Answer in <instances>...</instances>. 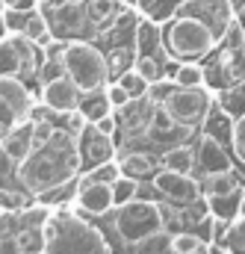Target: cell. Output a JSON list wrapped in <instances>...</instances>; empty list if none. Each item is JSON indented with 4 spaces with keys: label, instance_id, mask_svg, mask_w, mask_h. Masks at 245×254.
I'll use <instances>...</instances> for the list:
<instances>
[{
    "label": "cell",
    "instance_id": "obj_12",
    "mask_svg": "<svg viewBox=\"0 0 245 254\" xmlns=\"http://www.w3.org/2000/svg\"><path fill=\"white\" fill-rule=\"evenodd\" d=\"M12 45H15L18 60H21V74H27V77L39 74V68L45 65V48H42L39 42L27 39L24 33H15V36H12Z\"/></svg>",
    "mask_w": 245,
    "mask_h": 254
},
{
    "label": "cell",
    "instance_id": "obj_49",
    "mask_svg": "<svg viewBox=\"0 0 245 254\" xmlns=\"http://www.w3.org/2000/svg\"><path fill=\"white\" fill-rule=\"evenodd\" d=\"M222 254H234V252H222Z\"/></svg>",
    "mask_w": 245,
    "mask_h": 254
},
{
    "label": "cell",
    "instance_id": "obj_27",
    "mask_svg": "<svg viewBox=\"0 0 245 254\" xmlns=\"http://www.w3.org/2000/svg\"><path fill=\"white\" fill-rule=\"evenodd\" d=\"M119 83L127 89L130 98H145V92H148V80H145L136 68H127L122 77H119Z\"/></svg>",
    "mask_w": 245,
    "mask_h": 254
},
{
    "label": "cell",
    "instance_id": "obj_9",
    "mask_svg": "<svg viewBox=\"0 0 245 254\" xmlns=\"http://www.w3.org/2000/svg\"><path fill=\"white\" fill-rule=\"evenodd\" d=\"M195 169H201L204 175L207 172H219V169H231V160L225 154V145L213 136V133H204L198 139V148H195Z\"/></svg>",
    "mask_w": 245,
    "mask_h": 254
},
{
    "label": "cell",
    "instance_id": "obj_17",
    "mask_svg": "<svg viewBox=\"0 0 245 254\" xmlns=\"http://www.w3.org/2000/svg\"><path fill=\"white\" fill-rule=\"evenodd\" d=\"M243 190L240 178L234 169H219V172H207V178L201 181V192L204 195H228V192Z\"/></svg>",
    "mask_w": 245,
    "mask_h": 254
},
{
    "label": "cell",
    "instance_id": "obj_25",
    "mask_svg": "<svg viewBox=\"0 0 245 254\" xmlns=\"http://www.w3.org/2000/svg\"><path fill=\"white\" fill-rule=\"evenodd\" d=\"M148 127H151V133H154V136H175V133H178L184 125H178V122H175V119H172V116H169L160 104H157V107L151 110Z\"/></svg>",
    "mask_w": 245,
    "mask_h": 254
},
{
    "label": "cell",
    "instance_id": "obj_24",
    "mask_svg": "<svg viewBox=\"0 0 245 254\" xmlns=\"http://www.w3.org/2000/svg\"><path fill=\"white\" fill-rule=\"evenodd\" d=\"M142 190V181H136V178H127V175H119L113 184H110V195H113V207H122L127 204L130 198H136Z\"/></svg>",
    "mask_w": 245,
    "mask_h": 254
},
{
    "label": "cell",
    "instance_id": "obj_34",
    "mask_svg": "<svg viewBox=\"0 0 245 254\" xmlns=\"http://www.w3.org/2000/svg\"><path fill=\"white\" fill-rule=\"evenodd\" d=\"M148 83H154V80H160L163 77V65H160V60H151V57H136V65H133Z\"/></svg>",
    "mask_w": 245,
    "mask_h": 254
},
{
    "label": "cell",
    "instance_id": "obj_4",
    "mask_svg": "<svg viewBox=\"0 0 245 254\" xmlns=\"http://www.w3.org/2000/svg\"><path fill=\"white\" fill-rule=\"evenodd\" d=\"M116 228H119V237H122L124 243L136 246L142 237H148V234H154V231L163 228L160 207L154 201H139V195H136V198H130L127 204L119 207Z\"/></svg>",
    "mask_w": 245,
    "mask_h": 254
},
{
    "label": "cell",
    "instance_id": "obj_3",
    "mask_svg": "<svg viewBox=\"0 0 245 254\" xmlns=\"http://www.w3.org/2000/svg\"><path fill=\"white\" fill-rule=\"evenodd\" d=\"M62 68H65V77L80 89V92H95V89H104L107 86V57L89 45V42H65V51H62Z\"/></svg>",
    "mask_w": 245,
    "mask_h": 254
},
{
    "label": "cell",
    "instance_id": "obj_33",
    "mask_svg": "<svg viewBox=\"0 0 245 254\" xmlns=\"http://www.w3.org/2000/svg\"><path fill=\"white\" fill-rule=\"evenodd\" d=\"M225 48L228 51H243L245 48V30L240 21H228V27H225Z\"/></svg>",
    "mask_w": 245,
    "mask_h": 254
},
{
    "label": "cell",
    "instance_id": "obj_44",
    "mask_svg": "<svg viewBox=\"0 0 245 254\" xmlns=\"http://www.w3.org/2000/svg\"><path fill=\"white\" fill-rule=\"evenodd\" d=\"M237 219H245V190L240 192V204H237Z\"/></svg>",
    "mask_w": 245,
    "mask_h": 254
},
{
    "label": "cell",
    "instance_id": "obj_43",
    "mask_svg": "<svg viewBox=\"0 0 245 254\" xmlns=\"http://www.w3.org/2000/svg\"><path fill=\"white\" fill-rule=\"evenodd\" d=\"M6 9H27V6H33V0H0Z\"/></svg>",
    "mask_w": 245,
    "mask_h": 254
},
{
    "label": "cell",
    "instance_id": "obj_52",
    "mask_svg": "<svg viewBox=\"0 0 245 254\" xmlns=\"http://www.w3.org/2000/svg\"><path fill=\"white\" fill-rule=\"evenodd\" d=\"M139 3H145V0H139Z\"/></svg>",
    "mask_w": 245,
    "mask_h": 254
},
{
    "label": "cell",
    "instance_id": "obj_15",
    "mask_svg": "<svg viewBox=\"0 0 245 254\" xmlns=\"http://www.w3.org/2000/svg\"><path fill=\"white\" fill-rule=\"evenodd\" d=\"M51 15H54L60 33H77L86 24V6L80 0H60Z\"/></svg>",
    "mask_w": 245,
    "mask_h": 254
},
{
    "label": "cell",
    "instance_id": "obj_38",
    "mask_svg": "<svg viewBox=\"0 0 245 254\" xmlns=\"http://www.w3.org/2000/svg\"><path fill=\"white\" fill-rule=\"evenodd\" d=\"M231 142H234V151L245 160V113H240L237 125L231 127Z\"/></svg>",
    "mask_w": 245,
    "mask_h": 254
},
{
    "label": "cell",
    "instance_id": "obj_13",
    "mask_svg": "<svg viewBox=\"0 0 245 254\" xmlns=\"http://www.w3.org/2000/svg\"><path fill=\"white\" fill-rule=\"evenodd\" d=\"M122 12H124L122 0H89L86 3V21H92L101 33L113 30Z\"/></svg>",
    "mask_w": 245,
    "mask_h": 254
},
{
    "label": "cell",
    "instance_id": "obj_28",
    "mask_svg": "<svg viewBox=\"0 0 245 254\" xmlns=\"http://www.w3.org/2000/svg\"><path fill=\"white\" fill-rule=\"evenodd\" d=\"M21 71V60L15 54L12 39H0V74H18Z\"/></svg>",
    "mask_w": 245,
    "mask_h": 254
},
{
    "label": "cell",
    "instance_id": "obj_2",
    "mask_svg": "<svg viewBox=\"0 0 245 254\" xmlns=\"http://www.w3.org/2000/svg\"><path fill=\"white\" fill-rule=\"evenodd\" d=\"M160 33H163L166 54L181 60V63H198V60L210 57L216 42H219V36H222L204 15H195L192 9H186L184 3L178 6V15Z\"/></svg>",
    "mask_w": 245,
    "mask_h": 254
},
{
    "label": "cell",
    "instance_id": "obj_20",
    "mask_svg": "<svg viewBox=\"0 0 245 254\" xmlns=\"http://www.w3.org/2000/svg\"><path fill=\"white\" fill-rule=\"evenodd\" d=\"M163 169L192 175V169H195V148H189V145H172L163 154Z\"/></svg>",
    "mask_w": 245,
    "mask_h": 254
},
{
    "label": "cell",
    "instance_id": "obj_46",
    "mask_svg": "<svg viewBox=\"0 0 245 254\" xmlns=\"http://www.w3.org/2000/svg\"><path fill=\"white\" fill-rule=\"evenodd\" d=\"M6 33H9V30H6V24H3V18H0V39H6Z\"/></svg>",
    "mask_w": 245,
    "mask_h": 254
},
{
    "label": "cell",
    "instance_id": "obj_41",
    "mask_svg": "<svg viewBox=\"0 0 245 254\" xmlns=\"http://www.w3.org/2000/svg\"><path fill=\"white\" fill-rule=\"evenodd\" d=\"M45 60H62V51H65V42H60V39H48L45 45Z\"/></svg>",
    "mask_w": 245,
    "mask_h": 254
},
{
    "label": "cell",
    "instance_id": "obj_32",
    "mask_svg": "<svg viewBox=\"0 0 245 254\" xmlns=\"http://www.w3.org/2000/svg\"><path fill=\"white\" fill-rule=\"evenodd\" d=\"M201 246V240L189 231H175L172 234V254H189Z\"/></svg>",
    "mask_w": 245,
    "mask_h": 254
},
{
    "label": "cell",
    "instance_id": "obj_30",
    "mask_svg": "<svg viewBox=\"0 0 245 254\" xmlns=\"http://www.w3.org/2000/svg\"><path fill=\"white\" fill-rule=\"evenodd\" d=\"M130 48H116L110 57H107V71H110V77H122L124 71L130 68Z\"/></svg>",
    "mask_w": 245,
    "mask_h": 254
},
{
    "label": "cell",
    "instance_id": "obj_31",
    "mask_svg": "<svg viewBox=\"0 0 245 254\" xmlns=\"http://www.w3.org/2000/svg\"><path fill=\"white\" fill-rule=\"evenodd\" d=\"M175 86H178L175 80H163V77H160V80L148 83V92H145V98H148V101L157 107V104H163V101L172 95V89H175Z\"/></svg>",
    "mask_w": 245,
    "mask_h": 254
},
{
    "label": "cell",
    "instance_id": "obj_23",
    "mask_svg": "<svg viewBox=\"0 0 245 254\" xmlns=\"http://www.w3.org/2000/svg\"><path fill=\"white\" fill-rule=\"evenodd\" d=\"M27 39H33V42H39V45H45L48 39H51V24H48V15L45 12H36V9H30V15H27V21H24V30H21Z\"/></svg>",
    "mask_w": 245,
    "mask_h": 254
},
{
    "label": "cell",
    "instance_id": "obj_6",
    "mask_svg": "<svg viewBox=\"0 0 245 254\" xmlns=\"http://www.w3.org/2000/svg\"><path fill=\"white\" fill-rule=\"evenodd\" d=\"M151 184H154V190L160 192L166 201H172L178 207H192L201 198V184L192 175H186V172H172V169L154 172Z\"/></svg>",
    "mask_w": 245,
    "mask_h": 254
},
{
    "label": "cell",
    "instance_id": "obj_8",
    "mask_svg": "<svg viewBox=\"0 0 245 254\" xmlns=\"http://www.w3.org/2000/svg\"><path fill=\"white\" fill-rule=\"evenodd\" d=\"M80 89L62 74V77H54V80H48L45 83V89H42V104L51 110V113H71V110H77V104H80Z\"/></svg>",
    "mask_w": 245,
    "mask_h": 254
},
{
    "label": "cell",
    "instance_id": "obj_5",
    "mask_svg": "<svg viewBox=\"0 0 245 254\" xmlns=\"http://www.w3.org/2000/svg\"><path fill=\"white\" fill-rule=\"evenodd\" d=\"M178 125H201L210 110H213V101L210 95L201 89V86H175L172 95L160 104Z\"/></svg>",
    "mask_w": 245,
    "mask_h": 254
},
{
    "label": "cell",
    "instance_id": "obj_18",
    "mask_svg": "<svg viewBox=\"0 0 245 254\" xmlns=\"http://www.w3.org/2000/svg\"><path fill=\"white\" fill-rule=\"evenodd\" d=\"M77 110L83 113V119H86L89 125L113 113V107H110V101H107L104 89H95V92H83V95H80V104H77Z\"/></svg>",
    "mask_w": 245,
    "mask_h": 254
},
{
    "label": "cell",
    "instance_id": "obj_40",
    "mask_svg": "<svg viewBox=\"0 0 245 254\" xmlns=\"http://www.w3.org/2000/svg\"><path fill=\"white\" fill-rule=\"evenodd\" d=\"M92 125L98 127L104 136H116V130H119V119L110 113V116H104V119H98V122H92Z\"/></svg>",
    "mask_w": 245,
    "mask_h": 254
},
{
    "label": "cell",
    "instance_id": "obj_14",
    "mask_svg": "<svg viewBox=\"0 0 245 254\" xmlns=\"http://www.w3.org/2000/svg\"><path fill=\"white\" fill-rule=\"evenodd\" d=\"M136 57H151V60H166V45L163 33L154 21H142L136 33Z\"/></svg>",
    "mask_w": 245,
    "mask_h": 254
},
{
    "label": "cell",
    "instance_id": "obj_37",
    "mask_svg": "<svg viewBox=\"0 0 245 254\" xmlns=\"http://www.w3.org/2000/svg\"><path fill=\"white\" fill-rule=\"evenodd\" d=\"M104 95H107V101H110V107H113V110H122L124 104L130 101L127 89H124L119 80H116V83H107V86H104Z\"/></svg>",
    "mask_w": 245,
    "mask_h": 254
},
{
    "label": "cell",
    "instance_id": "obj_45",
    "mask_svg": "<svg viewBox=\"0 0 245 254\" xmlns=\"http://www.w3.org/2000/svg\"><path fill=\"white\" fill-rule=\"evenodd\" d=\"M189 254H213V252H210V246H207V243H201L195 252H189Z\"/></svg>",
    "mask_w": 245,
    "mask_h": 254
},
{
    "label": "cell",
    "instance_id": "obj_10",
    "mask_svg": "<svg viewBox=\"0 0 245 254\" xmlns=\"http://www.w3.org/2000/svg\"><path fill=\"white\" fill-rule=\"evenodd\" d=\"M0 104H6L15 119H24L33 107L30 89L24 86V80H18L15 74H0Z\"/></svg>",
    "mask_w": 245,
    "mask_h": 254
},
{
    "label": "cell",
    "instance_id": "obj_50",
    "mask_svg": "<svg viewBox=\"0 0 245 254\" xmlns=\"http://www.w3.org/2000/svg\"><path fill=\"white\" fill-rule=\"evenodd\" d=\"M243 12H245V3H243Z\"/></svg>",
    "mask_w": 245,
    "mask_h": 254
},
{
    "label": "cell",
    "instance_id": "obj_26",
    "mask_svg": "<svg viewBox=\"0 0 245 254\" xmlns=\"http://www.w3.org/2000/svg\"><path fill=\"white\" fill-rule=\"evenodd\" d=\"M204 68L198 63H181L175 71V83L178 86H204Z\"/></svg>",
    "mask_w": 245,
    "mask_h": 254
},
{
    "label": "cell",
    "instance_id": "obj_35",
    "mask_svg": "<svg viewBox=\"0 0 245 254\" xmlns=\"http://www.w3.org/2000/svg\"><path fill=\"white\" fill-rule=\"evenodd\" d=\"M27 207V198L21 192H12V190H0V213H18Z\"/></svg>",
    "mask_w": 245,
    "mask_h": 254
},
{
    "label": "cell",
    "instance_id": "obj_11",
    "mask_svg": "<svg viewBox=\"0 0 245 254\" xmlns=\"http://www.w3.org/2000/svg\"><path fill=\"white\" fill-rule=\"evenodd\" d=\"M74 201L83 207V213H89V216H104V213L113 210L110 184H86L83 190L74 192Z\"/></svg>",
    "mask_w": 245,
    "mask_h": 254
},
{
    "label": "cell",
    "instance_id": "obj_7",
    "mask_svg": "<svg viewBox=\"0 0 245 254\" xmlns=\"http://www.w3.org/2000/svg\"><path fill=\"white\" fill-rule=\"evenodd\" d=\"M77 154H80V163L86 166H98V163H107L113 160L116 154V145H113V136H104L98 127H86L80 130V145H77Z\"/></svg>",
    "mask_w": 245,
    "mask_h": 254
},
{
    "label": "cell",
    "instance_id": "obj_21",
    "mask_svg": "<svg viewBox=\"0 0 245 254\" xmlns=\"http://www.w3.org/2000/svg\"><path fill=\"white\" fill-rule=\"evenodd\" d=\"M240 192H228V195H207V213L216 216V219H225L231 222L237 216V204H240Z\"/></svg>",
    "mask_w": 245,
    "mask_h": 254
},
{
    "label": "cell",
    "instance_id": "obj_1",
    "mask_svg": "<svg viewBox=\"0 0 245 254\" xmlns=\"http://www.w3.org/2000/svg\"><path fill=\"white\" fill-rule=\"evenodd\" d=\"M80 169V154L77 142L71 133H54L51 142L42 148H33L21 163H18V178L24 187L36 195L60 187L62 181H71Z\"/></svg>",
    "mask_w": 245,
    "mask_h": 254
},
{
    "label": "cell",
    "instance_id": "obj_22",
    "mask_svg": "<svg viewBox=\"0 0 245 254\" xmlns=\"http://www.w3.org/2000/svg\"><path fill=\"white\" fill-rule=\"evenodd\" d=\"M136 254H172V234L166 228H160V231L142 237L136 243Z\"/></svg>",
    "mask_w": 245,
    "mask_h": 254
},
{
    "label": "cell",
    "instance_id": "obj_16",
    "mask_svg": "<svg viewBox=\"0 0 245 254\" xmlns=\"http://www.w3.org/2000/svg\"><path fill=\"white\" fill-rule=\"evenodd\" d=\"M0 148H3V154H6L12 163H21V160L33 151V142H30V125L9 127V133L0 139Z\"/></svg>",
    "mask_w": 245,
    "mask_h": 254
},
{
    "label": "cell",
    "instance_id": "obj_36",
    "mask_svg": "<svg viewBox=\"0 0 245 254\" xmlns=\"http://www.w3.org/2000/svg\"><path fill=\"white\" fill-rule=\"evenodd\" d=\"M54 133H57V127L51 125V122H36V125H30V142H33V148H42L45 142H51Z\"/></svg>",
    "mask_w": 245,
    "mask_h": 254
},
{
    "label": "cell",
    "instance_id": "obj_29",
    "mask_svg": "<svg viewBox=\"0 0 245 254\" xmlns=\"http://www.w3.org/2000/svg\"><path fill=\"white\" fill-rule=\"evenodd\" d=\"M12 237H15V246H18V252H36V254L42 252V243H45V240H42V237L33 231V225L21 228V231H18V234H12Z\"/></svg>",
    "mask_w": 245,
    "mask_h": 254
},
{
    "label": "cell",
    "instance_id": "obj_51",
    "mask_svg": "<svg viewBox=\"0 0 245 254\" xmlns=\"http://www.w3.org/2000/svg\"><path fill=\"white\" fill-rule=\"evenodd\" d=\"M39 3H45V0H39Z\"/></svg>",
    "mask_w": 245,
    "mask_h": 254
},
{
    "label": "cell",
    "instance_id": "obj_42",
    "mask_svg": "<svg viewBox=\"0 0 245 254\" xmlns=\"http://www.w3.org/2000/svg\"><path fill=\"white\" fill-rule=\"evenodd\" d=\"M0 254H21L18 246H15V237H12V234H3V240H0Z\"/></svg>",
    "mask_w": 245,
    "mask_h": 254
},
{
    "label": "cell",
    "instance_id": "obj_39",
    "mask_svg": "<svg viewBox=\"0 0 245 254\" xmlns=\"http://www.w3.org/2000/svg\"><path fill=\"white\" fill-rule=\"evenodd\" d=\"M65 125H68V133H71V136H80V130H83V125H86V119H83L80 110H71V113H65Z\"/></svg>",
    "mask_w": 245,
    "mask_h": 254
},
{
    "label": "cell",
    "instance_id": "obj_47",
    "mask_svg": "<svg viewBox=\"0 0 245 254\" xmlns=\"http://www.w3.org/2000/svg\"><path fill=\"white\" fill-rule=\"evenodd\" d=\"M6 133H9V127H6V125H3V122H0V139H3Z\"/></svg>",
    "mask_w": 245,
    "mask_h": 254
},
{
    "label": "cell",
    "instance_id": "obj_19",
    "mask_svg": "<svg viewBox=\"0 0 245 254\" xmlns=\"http://www.w3.org/2000/svg\"><path fill=\"white\" fill-rule=\"evenodd\" d=\"M119 169H122V175H127V178L145 181V178H151L154 163H151V157L142 154V151H127L122 157V163H119Z\"/></svg>",
    "mask_w": 245,
    "mask_h": 254
},
{
    "label": "cell",
    "instance_id": "obj_48",
    "mask_svg": "<svg viewBox=\"0 0 245 254\" xmlns=\"http://www.w3.org/2000/svg\"><path fill=\"white\" fill-rule=\"evenodd\" d=\"M21 254H36V252H21Z\"/></svg>",
    "mask_w": 245,
    "mask_h": 254
}]
</instances>
